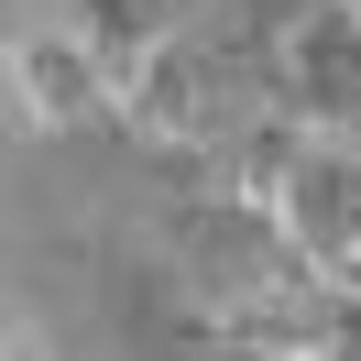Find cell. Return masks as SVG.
<instances>
[{
	"label": "cell",
	"instance_id": "cell-1",
	"mask_svg": "<svg viewBox=\"0 0 361 361\" xmlns=\"http://www.w3.org/2000/svg\"><path fill=\"white\" fill-rule=\"evenodd\" d=\"M274 219H285V241L307 252L329 285L361 295V142H307V154H285Z\"/></svg>",
	"mask_w": 361,
	"mask_h": 361
},
{
	"label": "cell",
	"instance_id": "cell-2",
	"mask_svg": "<svg viewBox=\"0 0 361 361\" xmlns=\"http://www.w3.org/2000/svg\"><path fill=\"white\" fill-rule=\"evenodd\" d=\"M176 11H186V0H77V23H88L110 55H154V33L176 23Z\"/></svg>",
	"mask_w": 361,
	"mask_h": 361
},
{
	"label": "cell",
	"instance_id": "cell-3",
	"mask_svg": "<svg viewBox=\"0 0 361 361\" xmlns=\"http://www.w3.org/2000/svg\"><path fill=\"white\" fill-rule=\"evenodd\" d=\"M23 77H33V99H44V110H88V66H77V55L33 44V55H23Z\"/></svg>",
	"mask_w": 361,
	"mask_h": 361
}]
</instances>
